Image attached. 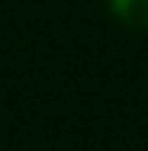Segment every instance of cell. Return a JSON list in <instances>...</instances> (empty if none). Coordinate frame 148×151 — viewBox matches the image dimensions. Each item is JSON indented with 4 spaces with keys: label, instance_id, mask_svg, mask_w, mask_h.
I'll return each mask as SVG.
<instances>
[{
    "label": "cell",
    "instance_id": "6da1fadb",
    "mask_svg": "<svg viewBox=\"0 0 148 151\" xmlns=\"http://www.w3.org/2000/svg\"><path fill=\"white\" fill-rule=\"evenodd\" d=\"M113 16L132 29H148V0H106Z\"/></svg>",
    "mask_w": 148,
    "mask_h": 151
}]
</instances>
